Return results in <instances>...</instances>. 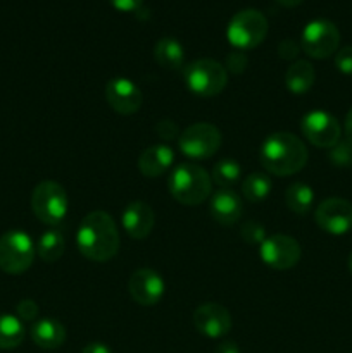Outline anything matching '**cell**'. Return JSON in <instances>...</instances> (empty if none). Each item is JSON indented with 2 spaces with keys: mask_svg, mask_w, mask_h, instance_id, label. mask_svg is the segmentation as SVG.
Here are the masks:
<instances>
[{
  "mask_svg": "<svg viewBox=\"0 0 352 353\" xmlns=\"http://www.w3.org/2000/svg\"><path fill=\"white\" fill-rule=\"evenodd\" d=\"M345 134H347L349 140L352 141V109L349 110L347 116H345Z\"/></svg>",
  "mask_w": 352,
  "mask_h": 353,
  "instance_id": "37",
  "label": "cell"
},
{
  "mask_svg": "<svg viewBox=\"0 0 352 353\" xmlns=\"http://www.w3.org/2000/svg\"><path fill=\"white\" fill-rule=\"evenodd\" d=\"M307 148L293 133L280 131L262 141L259 161L262 168L275 176H292L302 171L307 164Z\"/></svg>",
  "mask_w": 352,
  "mask_h": 353,
  "instance_id": "2",
  "label": "cell"
},
{
  "mask_svg": "<svg viewBox=\"0 0 352 353\" xmlns=\"http://www.w3.org/2000/svg\"><path fill=\"white\" fill-rule=\"evenodd\" d=\"M121 223H123V230L126 231L128 236L133 238V240H144L154 230V210L148 203L135 200L124 207Z\"/></svg>",
  "mask_w": 352,
  "mask_h": 353,
  "instance_id": "16",
  "label": "cell"
},
{
  "mask_svg": "<svg viewBox=\"0 0 352 353\" xmlns=\"http://www.w3.org/2000/svg\"><path fill=\"white\" fill-rule=\"evenodd\" d=\"M226 68L228 71H231L233 74H240V72H244L245 68H247V57H245L240 50L233 52V54H230L226 57Z\"/></svg>",
  "mask_w": 352,
  "mask_h": 353,
  "instance_id": "32",
  "label": "cell"
},
{
  "mask_svg": "<svg viewBox=\"0 0 352 353\" xmlns=\"http://www.w3.org/2000/svg\"><path fill=\"white\" fill-rule=\"evenodd\" d=\"M33 240L24 231L12 230L0 236V269L7 274H23L35 259Z\"/></svg>",
  "mask_w": 352,
  "mask_h": 353,
  "instance_id": "6",
  "label": "cell"
},
{
  "mask_svg": "<svg viewBox=\"0 0 352 353\" xmlns=\"http://www.w3.org/2000/svg\"><path fill=\"white\" fill-rule=\"evenodd\" d=\"M299 50H300V45L297 43V41L293 40H283L280 41L278 45V55L282 59H286V61H292V59H295L297 55H299Z\"/></svg>",
  "mask_w": 352,
  "mask_h": 353,
  "instance_id": "33",
  "label": "cell"
},
{
  "mask_svg": "<svg viewBox=\"0 0 352 353\" xmlns=\"http://www.w3.org/2000/svg\"><path fill=\"white\" fill-rule=\"evenodd\" d=\"M316 79V72L311 62L307 61H295L285 74V86L293 95H304L309 92Z\"/></svg>",
  "mask_w": 352,
  "mask_h": 353,
  "instance_id": "20",
  "label": "cell"
},
{
  "mask_svg": "<svg viewBox=\"0 0 352 353\" xmlns=\"http://www.w3.org/2000/svg\"><path fill=\"white\" fill-rule=\"evenodd\" d=\"M242 176V168L237 161L233 159H223V161L217 162L213 169V179L216 185H219L221 188H230L235 183H238Z\"/></svg>",
  "mask_w": 352,
  "mask_h": 353,
  "instance_id": "26",
  "label": "cell"
},
{
  "mask_svg": "<svg viewBox=\"0 0 352 353\" xmlns=\"http://www.w3.org/2000/svg\"><path fill=\"white\" fill-rule=\"evenodd\" d=\"M242 238L251 245H261L266 240V230L257 221H247L242 226Z\"/></svg>",
  "mask_w": 352,
  "mask_h": 353,
  "instance_id": "28",
  "label": "cell"
},
{
  "mask_svg": "<svg viewBox=\"0 0 352 353\" xmlns=\"http://www.w3.org/2000/svg\"><path fill=\"white\" fill-rule=\"evenodd\" d=\"M209 210L216 223L223 224V226H231L242 217L244 207H242V200L237 193L231 192L230 188H221L219 192L211 196Z\"/></svg>",
  "mask_w": 352,
  "mask_h": 353,
  "instance_id": "17",
  "label": "cell"
},
{
  "mask_svg": "<svg viewBox=\"0 0 352 353\" xmlns=\"http://www.w3.org/2000/svg\"><path fill=\"white\" fill-rule=\"evenodd\" d=\"M128 290H130L131 299L138 305L150 307L161 302L166 292V285L164 279L152 269H138L131 274Z\"/></svg>",
  "mask_w": 352,
  "mask_h": 353,
  "instance_id": "15",
  "label": "cell"
},
{
  "mask_svg": "<svg viewBox=\"0 0 352 353\" xmlns=\"http://www.w3.org/2000/svg\"><path fill=\"white\" fill-rule=\"evenodd\" d=\"M66 240L64 234L57 230H48L38 238L37 254L43 262H55L64 254Z\"/></svg>",
  "mask_w": 352,
  "mask_h": 353,
  "instance_id": "24",
  "label": "cell"
},
{
  "mask_svg": "<svg viewBox=\"0 0 352 353\" xmlns=\"http://www.w3.org/2000/svg\"><path fill=\"white\" fill-rule=\"evenodd\" d=\"M231 316L219 303H204L193 312V326L204 336L217 340L230 333Z\"/></svg>",
  "mask_w": 352,
  "mask_h": 353,
  "instance_id": "14",
  "label": "cell"
},
{
  "mask_svg": "<svg viewBox=\"0 0 352 353\" xmlns=\"http://www.w3.org/2000/svg\"><path fill=\"white\" fill-rule=\"evenodd\" d=\"M273 188L271 178L264 172H252L242 183V193L251 203L262 202Z\"/></svg>",
  "mask_w": 352,
  "mask_h": 353,
  "instance_id": "25",
  "label": "cell"
},
{
  "mask_svg": "<svg viewBox=\"0 0 352 353\" xmlns=\"http://www.w3.org/2000/svg\"><path fill=\"white\" fill-rule=\"evenodd\" d=\"M186 88L197 97H216L228 83V71L213 59H199L185 68Z\"/></svg>",
  "mask_w": 352,
  "mask_h": 353,
  "instance_id": "5",
  "label": "cell"
},
{
  "mask_svg": "<svg viewBox=\"0 0 352 353\" xmlns=\"http://www.w3.org/2000/svg\"><path fill=\"white\" fill-rule=\"evenodd\" d=\"M340 31L331 21L314 19L306 24L300 37V48L313 59H328L337 54Z\"/></svg>",
  "mask_w": 352,
  "mask_h": 353,
  "instance_id": "8",
  "label": "cell"
},
{
  "mask_svg": "<svg viewBox=\"0 0 352 353\" xmlns=\"http://www.w3.org/2000/svg\"><path fill=\"white\" fill-rule=\"evenodd\" d=\"M300 131L309 143L320 148H331L340 140V124L337 117L324 110L307 112L300 121Z\"/></svg>",
  "mask_w": 352,
  "mask_h": 353,
  "instance_id": "11",
  "label": "cell"
},
{
  "mask_svg": "<svg viewBox=\"0 0 352 353\" xmlns=\"http://www.w3.org/2000/svg\"><path fill=\"white\" fill-rule=\"evenodd\" d=\"M214 353H240V348L235 341H223V343L217 345Z\"/></svg>",
  "mask_w": 352,
  "mask_h": 353,
  "instance_id": "36",
  "label": "cell"
},
{
  "mask_svg": "<svg viewBox=\"0 0 352 353\" xmlns=\"http://www.w3.org/2000/svg\"><path fill=\"white\" fill-rule=\"evenodd\" d=\"M328 159L337 168H351L352 165V141L349 140H338L337 145L330 148L328 152Z\"/></svg>",
  "mask_w": 352,
  "mask_h": 353,
  "instance_id": "27",
  "label": "cell"
},
{
  "mask_svg": "<svg viewBox=\"0 0 352 353\" xmlns=\"http://www.w3.org/2000/svg\"><path fill=\"white\" fill-rule=\"evenodd\" d=\"M16 312H17V317H19L21 321L28 323V321L37 319L40 309H38V305L31 299H24V300H21L19 303H17Z\"/></svg>",
  "mask_w": 352,
  "mask_h": 353,
  "instance_id": "29",
  "label": "cell"
},
{
  "mask_svg": "<svg viewBox=\"0 0 352 353\" xmlns=\"http://www.w3.org/2000/svg\"><path fill=\"white\" fill-rule=\"evenodd\" d=\"M268 30L269 24L264 14L255 9H245L230 19L226 38L238 50H251L264 41Z\"/></svg>",
  "mask_w": 352,
  "mask_h": 353,
  "instance_id": "4",
  "label": "cell"
},
{
  "mask_svg": "<svg viewBox=\"0 0 352 353\" xmlns=\"http://www.w3.org/2000/svg\"><path fill=\"white\" fill-rule=\"evenodd\" d=\"M76 245L79 254L93 262H107L117 254L119 231L113 216L95 210L83 217L76 231Z\"/></svg>",
  "mask_w": 352,
  "mask_h": 353,
  "instance_id": "1",
  "label": "cell"
},
{
  "mask_svg": "<svg viewBox=\"0 0 352 353\" xmlns=\"http://www.w3.org/2000/svg\"><path fill=\"white\" fill-rule=\"evenodd\" d=\"M276 2L283 7H297L299 3H302L304 0H276Z\"/></svg>",
  "mask_w": 352,
  "mask_h": 353,
  "instance_id": "38",
  "label": "cell"
},
{
  "mask_svg": "<svg viewBox=\"0 0 352 353\" xmlns=\"http://www.w3.org/2000/svg\"><path fill=\"white\" fill-rule=\"evenodd\" d=\"M81 353H113L107 345L100 343V341H95V343H88L85 348H83Z\"/></svg>",
  "mask_w": 352,
  "mask_h": 353,
  "instance_id": "35",
  "label": "cell"
},
{
  "mask_svg": "<svg viewBox=\"0 0 352 353\" xmlns=\"http://www.w3.org/2000/svg\"><path fill=\"white\" fill-rule=\"evenodd\" d=\"M300 245L295 238L289 234H273L268 236L259 247V257L268 268L275 271H285L293 268L300 261Z\"/></svg>",
  "mask_w": 352,
  "mask_h": 353,
  "instance_id": "10",
  "label": "cell"
},
{
  "mask_svg": "<svg viewBox=\"0 0 352 353\" xmlns=\"http://www.w3.org/2000/svg\"><path fill=\"white\" fill-rule=\"evenodd\" d=\"M178 147L190 159H209L221 147V131L214 124L195 123L179 133Z\"/></svg>",
  "mask_w": 352,
  "mask_h": 353,
  "instance_id": "9",
  "label": "cell"
},
{
  "mask_svg": "<svg viewBox=\"0 0 352 353\" xmlns=\"http://www.w3.org/2000/svg\"><path fill=\"white\" fill-rule=\"evenodd\" d=\"M175 162V152L168 145H154L145 148L138 157V169L147 178H157L164 174Z\"/></svg>",
  "mask_w": 352,
  "mask_h": 353,
  "instance_id": "18",
  "label": "cell"
},
{
  "mask_svg": "<svg viewBox=\"0 0 352 353\" xmlns=\"http://www.w3.org/2000/svg\"><path fill=\"white\" fill-rule=\"evenodd\" d=\"M106 100L114 112L131 116L144 102L140 88L128 78H113L106 85Z\"/></svg>",
  "mask_w": 352,
  "mask_h": 353,
  "instance_id": "13",
  "label": "cell"
},
{
  "mask_svg": "<svg viewBox=\"0 0 352 353\" xmlns=\"http://www.w3.org/2000/svg\"><path fill=\"white\" fill-rule=\"evenodd\" d=\"M316 224L328 234L344 236L352 231V203L344 199H326L314 212Z\"/></svg>",
  "mask_w": 352,
  "mask_h": 353,
  "instance_id": "12",
  "label": "cell"
},
{
  "mask_svg": "<svg viewBox=\"0 0 352 353\" xmlns=\"http://www.w3.org/2000/svg\"><path fill=\"white\" fill-rule=\"evenodd\" d=\"M68 193L59 183L41 181L31 195V209L37 219L45 224H59L68 214Z\"/></svg>",
  "mask_w": 352,
  "mask_h": 353,
  "instance_id": "7",
  "label": "cell"
},
{
  "mask_svg": "<svg viewBox=\"0 0 352 353\" xmlns=\"http://www.w3.org/2000/svg\"><path fill=\"white\" fill-rule=\"evenodd\" d=\"M335 65L342 74L352 76V45L351 47H344L337 52L335 55Z\"/></svg>",
  "mask_w": 352,
  "mask_h": 353,
  "instance_id": "30",
  "label": "cell"
},
{
  "mask_svg": "<svg viewBox=\"0 0 352 353\" xmlns=\"http://www.w3.org/2000/svg\"><path fill=\"white\" fill-rule=\"evenodd\" d=\"M24 324L19 317L10 314H0V350L17 348L24 340Z\"/></svg>",
  "mask_w": 352,
  "mask_h": 353,
  "instance_id": "22",
  "label": "cell"
},
{
  "mask_svg": "<svg viewBox=\"0 0 352 353\" xmlns=\"http://www.w3.org/2000/svg\"><path fill=\"white\" fill-rule=\"evenodd\" d=\"M154 57L159 65L166 69H182L185 62V50L176 38H161L154 47Z\"/></svg>",
  "mask_w": 352,
  "mask_h": 353,
  "instance_id": "21",
  "label": "cell"
},
{
  "mask_svg": "<svg viewBox=\"0 0 352 353\" xmlns=\"http://www.w3.org/2000/svg\"><path fill=\"white\" fill-rule=\"evenodd\" d=\"M347 265H349V271H351V274H352V254L349 255V262H347Z\"/></svg>",
  "mask_w": 352,
  "mask_h": 353,
  "instance_id": "39",
  "label": "cell"
},
{
  "mask_svg": "<svg viewBox=\"0 0 352 353\" xmlns=\"http://www.w3.org/2000/svg\"><path fill=\"white\" fill-rule=\"evenodd\" d=\"M168 190L176 202L193 207L202 203L211 195L213 179L202 165L183 162L169 174Z\"/></svg>",
  "mask_w": 352,
  "mask_h": 353,
  "instance_id": "3",
  "label": "cell"
},
{
  "mask_svg": "<svg viewBox=\"0 0 352 353\" xmlns=\"http://www.w3.org/2000/svg\"><path fill=\"white\" fill-rule=\"evenodd\" d=\"M109 2L119 12H133L141 6L144 0H109Z\"/></svg>",
  "mask_w": 352,
  "mask_h": 353,
  "instance_id": "34",
  "label": "cell"
},
{
  "mask_svg": "<svg viewBox=\"0 0 352 353\" xmlns=\"http://www.w3.org/2000/svg\"><path fill=\"white\" fill-rule=\"evenodd\" d=\"M155 133L162 138V140H175V138H179L178 126L173 123L171 119H162L155 124Z\"/></svg>",
  "mask_w": 352,
  "mask_h": 353,
  "instance_id": "31",
  "label": "cell"
},
{
  "mask_svg": "<svg viewBox=\"0 0 352 353\" xmlns=\"http://www.w3.org/2000/svg\"><path fill=\"white\" fill-rule=\"evenodd\" d=\"M31 340L43 350H55L66 341V327L57 319H40L31 327Z\"/></svg>",
  "mask_w": 352,
  "mask_h": 353,
  "instance_id": "19",
  "label": "cell"
},
{
  "mask_svg": "<svg viewBox=\"0 0 352 353\" xmlns=\"http://www.w3.org/2000/svg\"><path fill=\"white\" fill-rule=\"evenodd\" d=\"M285 203L292 212L307 214L313 209L314 192L306 183H292L285 192Z\"/></svg>",
  "mask_w": 352,
  "mask_h": 353,
  "instance_id": "23",
  "label": "cell"
}]
</instances>
